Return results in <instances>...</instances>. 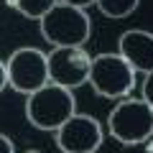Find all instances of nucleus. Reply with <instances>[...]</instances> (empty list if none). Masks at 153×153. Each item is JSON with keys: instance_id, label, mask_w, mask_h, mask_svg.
I'll use <instances>...</instances> for the list:
<instances>
[{"instance_id": "f257e3e1", "label": "nucleus", "mask_w": 153, "mask_h": 153, "mask_svg": "<svg viewBox=\"0 0 153 153\" xmlns=\"http://www.w3.org/2000/svg\"><path fill=\"white\" fill-rule=\"evenodd\" d=\"M74 112H76V100L71 89L56 87L51 82L46 87L36 89L33 94H28L26 100V117L38 130L56 133Z\"/></svg>"}, {"instance_id": "f03ea898", "label": "nucleus", "mask_w": 153, "mask_h": 153, "mask_svg": "<svg viewBox=\"0 0 153 153\" xmlns=\"http://www.w3.org/2000/svg\"><path fill=\"white\" fill-rule=\"evenodd\" d=\"M107 130L123 146H140L153 135V107L143 97H123L107 115Z\"/></svg>"}, {"instance_id": "7ed1b4c3", "label": "nucleus", "mask_w": 153, "mask_h": 153, "mask_svg": "<svg viewBox=\"0 0 153 153\" xmlns=\"http://www.w3.org/2000/svg\"><path fill=\"white\" fill-rule=\"evenodd\" d=\"M38 23H41V36L54 49L56 46H84L92 33L87 13L82 8L64 5V3H56Z\"/></svg>"}, {"instance_id": "20e7f679", "label": "nucleus", "mask_w": 153, "mask_h": 153, "mask_svg": "<svg viewBox=\"0 0 153 153\" xmlns=\"http://www.w3.org/2000/svg\"><path fill=\"white\" fill-rule=\"evenodd\" d=\"M89 84L105 100H123L135 87V71L120 54H100L89 64Z\"/></svg>"}, {"instance_id": "39448f33", "label": "nucleus", "mask_w": 153, "mask_h": 153, "mask_svg": "<svg viewBox=\"0 0 153 153\" xmlns=\"http://www.w3.org/2000/svg\"><path fill=\"white\" fill-rule=\"evenodd\" d=\"M5 71H8V84L21 94H33L36 89L49 84L46 54L33 46H23V49L13 51L5 61Z\"/></svg>"}, {"instance_id": "423d86ee", "label": "nucleus", "mask_w": 153, "mask_h": 153, "mask_svg": "<svg viewBox=\"0 0 153 153\" xmlns=\"http://www.w3.org/2000/svg\"><path fill=\"white\" fill-rule=\"evenodd\" d=\"M49 64V82L64 89H74L89 82V64L92 56L82 46H56L46 54Z\"/></svg>"}, {"instance_id": "0eeeda50", "label": "nucleus", "mask_w": 153, "mask_h": 153, "mask_svg": "<svg viewBox=\"0 0 153 153\" xmlns=\"http://www.w3.org/2000/svg\"><path fill=\"white\" fill-rule=\"evenodd\" d=\"M105 140L102 125L92 115L74 112L64 125L56 130V146L61 153H94Z\"/></svg>"}, {"instance_id": "6e6552de", "label": "nucleus", "mask_w": 153, "mask_h": 153, "mask_svg": "<svg viewBox=\"0 0 153 153\" xmlns=\"http://www.w3.org/2000/svg\"><path fill=\"white\" fill-rule=\"evenodd\" d=\"M117 54L133 66V71H153V33L140 31V28H130L120 36L117 41Z\"/></svg>"}, {"instance_id": "1a4fd4ad", "label": "nucleus", "mask_w": 153, "mask_h": 153, "mask_svg": "<svg viewBox=\"0 0 153 153\" xmlns=\"http://www.w3.org/2000/svg\"><path fill=\"white\" fill-rule=\"evenodd\" d=\"M56 3H59V0H13V8H16L21 16L31 18V21H41Z\"/></svg>"}, {"instance_id": "9d476101", "label": "nucleus", "mask_w": 153, "mask_h": 153, "mask_svg": "<svg viewBox=\"0 0 153 153\" xmlns=\"http://www.w3.org/2000/svg\"><path fill=\"white\" fill-rule=\"evenodd\" d=\"M140 0H97L94 5L100 8V13L107 18H128L133 16V10L138 8Z\"/></svg>"}, {"instance_id": "9b49d317", "label": "nucleus", "mask_w": 153, "mask_h": 153, "mask_svg": "<svg viewBox=\"0 0 153 153\" xmlns=\"http://www.w3.org/2000/svg\"><path fill=\"white\" fill-rule=\"evenodd\" d=\"M143 100L153 107V71H148L146 79H143Z\"/></svg>"}, {"instance_id": "f8f14e48", "label": "nucleus", "mask_w": 153, "mask_h": 153, "mask_svg": "<svg viewBox=\"0 0 153 153\" xmlns=\"http://www.w3.org/2000/svg\"><path fill=\"white\" fill-rule=\"evenodd\" d=\"M0 153H16V146H13V140L8 135H3L0 133Z\"/></svg>"}, {"instance_id": "ddd939ff", "label": "nucleus", "mask_w": 153, "mask_h": 153, "mask_svg": "<svg viewBox=\"0 0 153 153\" xmlns=\"http://www.w3.org/2000/svg\"><path fill=\"white\" fill-rule=\"evenodd\" d=\"M59 3H64V5H74V8H87V5H94L97 0H59Z\"/></svg>"}, {"instance_id": "4468645a", "label": "nucleus", "mask_w": 153, "mask_h": 153, "mask_svg": "<svg viewBox=\"0 0 153 153\" xmlns=\"http://www.w3.org/2000/svg\"><path fill=\"white\" fill-rule=\"evenodd\" d=\"M8 87V71H5V61H0V92Z\"/></svg>"}]
</instances>
